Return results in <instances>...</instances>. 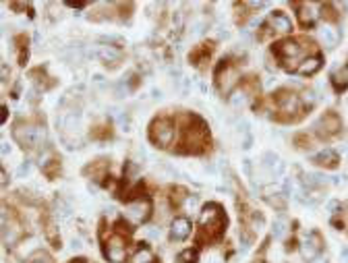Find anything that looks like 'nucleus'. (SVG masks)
<instances>
[{
    "label": "nucleus",
    "mask_w": 348,
    "mask_h": 263,
    "mask_svg": "<svg viewBox=\"0 0 348 263\" xmlns=\"http://www.w3.org/2000/svg\"><path fill=\"white\" fill-rule=\"evenodd\" d=\"M199 222H201V226H203V236L201 238H218L222 234V230H224V214H222V207L220 205H215V203H207L203 207V212H201L199 215Z\"/></svg>",
    "instance_id": "obj_1"
},
{
    "label": "nucleus",
    "mask_w": 348,
    "mask_h": 263,
    "mask_svg": "<svg viewBox=\"0 0 348 263\" xmlns=\"http://www.w3.org/2000/svg\"><path fill=\"white\" fill-rule=\"evenodd\" d=\"M13 137L21 148L37 149L46 143V129L40 125H17L13 131Z\"/></svg>",
    "instance_id": "obj_2"
},
{
    "label": "nucleus",
    "mask_w": 348,
    "mask_h": 263,
    "mask_svg": "<svg viewBox=\"0 0 348 263\" xmlns=\"http://www.w3.org/2000/svg\"><path fill=\"white\" fill-rule=\"evenodd\" d=\"M274 54L282 58V63L286 68H295L300 65V60H303V46L300 42H292V40H284L280 44L274 46Z\"/></svg>",
    "instance_id": "obj_3"
},
{
    "label": "nucleus",
    "mask_w": 348,
    "mask_h": 263,
    "mask_svg": "<svg viewBox=\"0 0 348 263\" xmlns=\"http://www.w3.org/2000/svg\"><path fill=\"white\" fill-rule=\"evenodd\" d=\"M174 125L168 118H156L149 127V139L156 148H168L174 139Z\"/></svg>",
    "instance_id": "obj_4"
},
{
    "label": "nucleus",
    "mask_w": 348,
    "mask_h": 263,
    "mask_svg": "<svg viewBox=\"0 0 348 263\" xmlns=\"http://www.w3.org/2000/svg\"><path fill=\"white\" fill-rule=\"evenodd\" d=\"M215 81H218V87H220L222 94H230L232 87L238 83V73H236V68L230 60L224 58L220 63L218 71H215Z\"/></svg>",
    "instance_id": "obj_5"
},
{
    "label": "nucleus",
    "mask_w": 348,
    "mask_h": 263,
    "mask_svg": "<svg viewBox=\"0 0 348 263\" xmlns=\"http://www.w3.org/2000/svg\"><path fill=\"white\" fill-rule=\"evenodd\" d=\"M274 102L280 106L282 112H286V116H284L282 120H295L292 112H298V110H300V99H298V96L292 94V91H288V89L276 91V94H274Z\"/></svg>",
    "instance_id": "obj_6"
},
{
    "label": "nucleus",
    "mask_w": 348,
    "mask_h": 263,
    "mask_svg": "<svg viewBox=\"0 0 348 263\" xmlns=\"http://www.w3.org/2000/svg\"><path fill=\"white\" fill-rule=\"evenodd\" d=\"M127 220L131 224H143L145 220L151 215V203L148 199H135V201H131V203L127 205Z\"/></svg>",
    "instance_id": "obj_7"
},
{
    "label": "nucleus",
    "mask_w": 348,
    "mask_h": 263,
    "mask_svg": "<svg viewBox=\"0 0 348 263\" xmlns=\"http://www.w3.org/2000/svg\"><path fill=\"white\" fill-rule=\"evenodd\" d=\"M315 129H317V133H319L321 137H331V135L340 133V129H342V120H340V116H338V114H334V112H326L319 120H317Z\"/></svg>",
    "instance_id": "obj_8"
},
{
    "label": "nucleus",
    "mask_w": 348,
    "mask_h": 263,
    "mask_svg": "<svg viewBox=\"0 0 348 263\" xmlns=\"http://www.w3.org/2000/svg\"><path fill=\"white\" fill-rule=\"evenodd\" d=\"M106 257L112 263H122L127 259V247L120 236H112L106 241Z\"/></svg>",
    "instance_id": "obj_9"
},
{
    "label": "nucleus",
    "mask_w": 348,
    "mask_h": 263,
    "mask_svg": "<svg viewBox=\"0 0 348 263\" xmlns=\"http://www.w3.org/2000/svg\"><path fill=\"white\" fill-rule=\"evenodd\" d=\"M321 249H323V238H321V234H317V232H311L303 241V245H300V253H303V257L307 261L315 259Z\"/></svg>",
    "instance_id": "obj_10"
},
{
    "label": "nucleus",
    "mask_w": 348,
    "mask_h": 263,
    "mask_svg": "<svg viewBox=\"0 0 348 263\" xmlns=\"http://www.w3.org/2000/svg\"><path fill=\"white\" fill-rule=\"evenodd\" d=\"M98 56L108 66H118V63L122 60V50L114 44H99L98 46Z\"/></svg>",
    "instance_id": "obj_11"
},
{
    "label": "nucleus",
    "mask_w": 348,
    "mask_h": 263,
    "mask_svg": "<svg viewBox=\"0 0 348 263\" xmlns=\"http://www.w3.org/2000/svg\"><path fill=\"white\" fill-rule=\"evenodd\" d=\"M267 27L272 32H280V33H288L292 32V21L288 19V15L282 13V11H274L267 19Z\"/></svg>",
    "instance_id": "obj_12"
},
{
    "label": "nucleus",
    "mask_w": 348,
    "mask_h": 263,
    "mask_svg": "<svg viewBox=\"0 0 348 263\" xmlns=\"http://www.w3.org/2000/svg\"><path fill=\"white\" fill-rule=\"evenodd\" d=\"M191 234V222L187 218H174L170 224V238L172 241H184Z\"/></svg>",
    "instance_id": "obj_13"
},
{
    "label": "nucleus",
    "mask_w": 348,
    "mask_h": 263,
    "mask_svg": "<svg viewBox=\"0 0 348 263\" xmlns=\"http://www.w3.org/2000/svg\"><path fill=\"white\" fill-rule=\"evenodd\" d=\"M338 153L336 151H331V149H323L321 153H317V156L313 158V164L315 166H321V168H328V170H334L338 166Z\"/></svg>",
    "instance_id": "obj_14"
},
{
    "label": "nucleus",
    "mask_w": 348,
    "mask_h": 263,
    "mask_svg": "<svg viewBox=\"0 0 348 263\" xmlns=\"http://www.w3.org/2000/svg\"><path fill=\"white\" fill-rule=\"evenodd\" d=\"M319 68H321V58L319 56H307V58L300 60V65L297 66V73L307 77V75L317 73Z\"/></svg>",
    "instance_id": "obj_15"
},
{
    "label": "nucleus",
    "mask_w": 348,
    "mask_h": 263,
    "mask_svg": "<svg viewBox=\"0 0 348 263\" xmlns=\"http://www.w3.org/2000/svg\"><path fill=\"white\" fill-rule=\"evenodd\" d=\"M21 236V228L17 224H9V220H2V241L4 245H15Z\"/></svg>",
    "instance_id": "obj_16"
},
{
    "label": "nucleus",
    "mask_w": 348,
    "mask_h": 263,
    "mask_svg": "<svg viewBox=\"0 0 348 263\" xmlns=\"http://www.w3.org/2000/svg\"><path fill=\"white\" fill-rule=\"evenodd\" d=\"M298 6V19L305 27H313L315 25V19H317V13H315V6L313 4H297Z\"/></svg>",
    "instance_id": "obj_17"
},
{
    "label": "nucleus",
    "mask_w": 348,
    "mask_h": 263,
    "mask_svg": "<svg viewBox=\"0 0 348 263\" xmlns=\"http://www.w3.org/2000/svg\"><path fill=\"white\" fill-rule=\"evenodd\" d=\"M212 52H214V44L212 42L210 44H201V48L193 50L189 58H191L193 65H203L205 60H207V56H212Z\"/></svg>",
    "instance_id": "obj_18"
},
{
    "label": "nucleus",
    "mask_w": 348,
    "mask_h": 263,
    "mask_svg": "<svg viewBox=\"0 0 348 263\" xmlns=\"http://www.w3.org/2000/svg\"><path fill=\"white\" fill-rule=\"evenodd\" d=\"M321 40L323 44H326V48H334V46H338L340 42V32L336 27H326V29H321Z\"/></svg>",
    "instance_id": "obj_19"
},
{
    "label": "nucleus",
    "mask_w": 348,
    "mask_h": 263,
    "mask_svg": "<svg viewBox=\"0 0 348 263\" xmlns=\"http://www.w3.org/2000/svg\"><path fill=\"white\" fill-rule=\"evenodd\" d=\"M32 77L35 79V83L40 85V89H50L52 85H54V81L50 79L48 75H46V71H42V68H35V71L32 73Z\"/></svg>",
    "instance_id": "obj_20"
},
{
    "label": "nucleus",
    "mask_w": 348,
    "mask_h": 263,
    "mask_svg": "<svg viewBox=\"0 0 348 263\" xmlns=\"http://www.w3.org/2000/svg\"><path fill=\"white\" fill-rule=\"evenodd\" d=\"M131 263H153V253L148 249V247H141V249L133 255Z\"/></svg>",
    "instance_id": "obj_21"
},
{
    "label": "nucleus",
    "mask_w": 348,
    "mask_h": 263,
    "mask_svg": "<svg viewBox=\"0 0 348 263\" xmlns=\"http://www.w3.org/2000/svg\"><path fill=\"white\" fill-rule=\"evenodd\" d=\"M46 238L50 241V245L54 247V249H58L60 247V236H58L56 226H54L52 222H46Z\"/></svg>",
    "instance_id": "obj_22"
},
{
    "label": "nucleus",
    "mask_w": 348,
    "mask_h": 263,
    "mask_svg": "<svg viewBox=\"0 0 348 263\" xmlns=\"http://www.w3.org/2000/svg\"><path fill=\"white\" fill-rule=\"evenodd\" d=\"M106 168H108V160H98V162H94V164H89L87 168H85V174H96V176H104Z\"/></svg>",
    "instance_id": "obj_23"
},
{
    "label": "nucleus",
    "mask_w": 348,
    "mask_h": 263,
    "mask_svg": "<svg viewBox=\"0 0 348 263\" xmlns=\"http://www.w3.org/2000/svg\"><path fill=\"white\" fill-rule=\"evenodd\" d=\"M331 83H334L336 91L346 89V87H348V73H346V71H338V73H334V77H331Z\"/></svg>",
    "instance_id": "obj_24"
},
{
    "label": "nucleus",
    "mask_w": 348,
    "mask_h": 263,
    "mask_svg": "<svg viewBox=\"0 0 348 263\" xmlns=\"http://www.w3.org/2000/svg\"><path fill=\"white\" fill-rule=\"evenodd\" d=\"M91 137L98 139V141H104V139H110V137H112V129H110V127H106V125L96 127V129H91Z\"/></svg>",
    "instance_id": "obj_25"
},
{
    "label": "nucleus",
    "mask_w": 348,
    "mask_h": 263,
    "mask_svg": "<svg viewBox=\"0 0 348 263\" xmlns=\"http://www.w3.org/2000/svg\"><path fill=\"white\" fill-rule=\"evenodd\" d=\"M319 11H321V17L326 21H338V13H336V9L331 4H321Z\"/></svg>",
    "instance_id": "obj_26"
},
{
    "label": "nucleus",
    "mask_w": 348,
    "mask_h": 263,
    "mask_svg": "<svg viewBox=\"0 0 348 263\" xmlns=\"http://www.w3.org/2000/svg\"><path fill=\"white\" fill-rule=\"evenodd\" d=\"M170 199H172V203H176V205L184 203V199H187V195H184V189H181V187L170 189Z\"/></svg>",
    "instance_id": "obj_27"
},
{
    "label": "nucleus",
    "mask_w": 348,
    "mask_h": 263,
    "mask_svg": "<svg viewBox=\"0 0 348 263\" xmlns=\"http://www.w3.org/2000/svg\"><path fill=\"white\" fill-rule=\"evenodd\" d=\"M243 91L245 94H257L259 91V83H257V79H255V77H249V79H247L245 83H243Z\"/></svg>",
    "instance_id": "obj_28"
},
{
    "label": "nucleus",
    "mask_w": 348,
    "mask_h": 263,
    "mask_svg": "<svg viewBox=\"0 0 348 263\" xmlns=\"http://www.w3.org/2000/svg\"><path fill=\"white\" fill-rule=\"evenodd\" d=\"M295 143L298 145L300 149H311L313 148V141H311V137H309V135H297Z\"/></svg>",
    "instance_id": "obj_29"
},
{
    "label": "nucleus",
    "mask_w": 348,
    "mask_h": 263,
    "mask_svg": "<svg viewBox=\"0 0 348 263\" xmlns=\"http://www.w3.org/2000/svg\"><path fill=\"white\" fill-rule=\"evenodd\" d=\"M184 207H187L189 212H195L199 207V197L197 195H187V199H184Z\"/></svg>",
    "instance_id": "obj_30"
},
{
    "label": "nucleus",
    "mask_w": 348,
    "mask_h": 263,
    "mask_svg": "<svg viewBox=\"0 0 348 263\" xmlns=\"http://www.w3.org/2000/svg\"><path fill=\"white\" fill-rule=\"evenodd\" d=\"M56 212H58V215H63V218H68V215H71V207H68L63 199H58L56 201Z\"/></svg>",
    "instance_id": "obj_31"
},
{
    "label": "nucleus",
    "mask_w": 348,
    "mask_h": 263,
    "mask_svg": "<svg viewBox=\"0 0 348 263\" xmlns=\"http://www.w3.org/2000/svg\"><path fill=\"white\" fill-rule=\"evenodd\" d=\"M44 170H46V174H48V176H50V179H54V176H56V174H58V170H60V162H56V160H52V164H50V166H46Z\"/></svg>",
    "instance_id": "obj_32"
},
{
    "label": "nucleus",
    "mask_w": 348,
    "mask_h": 263,
    "mask_svg": "<svg viewBox=\"0 0 348 263\" xmlns=\"http://www.w3.org/2000/svg\"><path fill=\"white\" fill-rule=\"evenodd\" d=\"M32 263H54V261H52L50 255H46V253L40 251V253H35L32 257Z\"/></svg>",
    "instance_id": "obj_33"
},
{
    "label": "nucleus",
    "mask_w": 348,
    "mask_h": 263,
    "mask_svg": "<svg viewBox=\"0 0 348 263\" xmlns=\"http://www.w3.org/2000/svg\"><path fill=\"white\" fill-rule=\"evenodd\" d=\"M179 259H181V263H195L197 261V255L193 253V251H184V253L179 255Z\"/></svg>",
    "instance_id": "obj_34"
},
{
    "label": "nucleus",
    "mask_w": 348,
    "mask_h": 263,
    "mask_svg": "<svg viewBox=\"0 0 348 263\" xmlns=\"http://www.w3.org/2000/svg\"><path fill=\"white\" fill-rule=\"evenodd\" d=\"M284 230H286V224H284V220H278V222H274V234H276V236L284 234Z\"/></svg>",
    "instance_id": "obj_35"
},
{
    "label": "nucleus",
    "mask_w": 348,
    "mask_h": 263,
    "mask_svg": "<svg viewBox=\"0 0 348 263\" xmlns=\"http://www.w3.org/2000/svg\"><path fill=\"white\" fill-rule=\"evenodd\" d=\"M245 96H247V94H245V91H243V94H236L234 98H230V102H232V104H234V106H241V104H245V99H247Z\"/></svg>",
    "instance_id": "obj_36"
},
{
    "label": "nucleus",
    "mask_w": 348,
    "mask_h": 263,
    "mask_svg": "<svg viewBox=\"0 0 348 263\" xmlns=\"http://www.w3.org/2000/svg\"><path fill=\"white\" fill-rule=\"evenodd\" d=\"M264 160H265V164H267V166H274V168H276V164H278V158L274 156V153H265Z\"/></svg>",
    "instance_id": "obj_37"
},
{
    "label": "nucleus",
    "mask_w": 348,
    "mask_h": 263,
    "mask_svg": "<svg viewBox=\"0 0 348 263\" xmlns=\"http://www.w3.org/2000/svg\"><path fill=\"white\" fill-rule=\"evenodd\" d=\"M116 228H118L120 234H131V226H129V224H125V222H118V224H116Z\"/></svg>",
    "instance_id": "obj_38"
},
{
    "label": "nucleus",
    "mask_w": 348,
    "mask_h": 263,
    "mask_svg": "<svg viewBox=\"0 0 348 263\" xmlns=\"http://www.w3.org/2000/svg\"><path fill=\"white\" fill-rule=\"evenodd\" d=\"M29 168H32V164H29V162H23V164L19 166V170H17V174L19 176H25L29 172Z\"/></svg>",
    "instance_id": "obj_39"
},
{
    "label": "nucleus",
    "mask_w": 348,
    "mask_h": 263,
    "mask_svg": "<svg viewBox=\"0 0 348 263\" xmlns=\"http://www.w3.org/2000/svg\"><path fill=\"white\" fill-rule=\"evenodd\" d=\"M148 238H151V241H158V238H160V230L158 228H149L148 230Z\"/></svg>",
    "instance_id": "obj_40"
},
{
    "label": "nucleus",
    "mask_w": 348,
    "mask_h": 263,
    "mask_svg": "<svg viewBox=\"0 0 348 263\" xmlns=\"http://www.w3.org/2000/svg\"><path fill=\"white\" fill-rule=\"evenodd\" d=\"M309 263H328V259H326V257H321V255H317V257H315V259H311Z\"/></svg>",
    "instance_id": "obj_41"
},
{
    "label": "nucleus",
    "mask_w": 348,
    "mask_h": 263,
    "mask_svg": "<svg viewBox=\"0 0 348 263\" xmlns=\"http://www.w3.org/2000/svg\"><path fill=\"white\" fill-rule=\"evenodd\" d=\"M6 182H9V176H6V170H2V187H6Z\"/></svg>",
    "instance_id": "obj_42"
},
{
    "label": "nucleus",
    "mask_w": 348,
    "mask_h": 263,
    "mask_svg": "<svg viewBox=\"0 0 348 263\" xmlns=\"http://www.w3.org/2000/svg\"><path fill=\"white\" fill-rule=\"evenodd\" d=\"M2 156H9V143H2Z\"/></svg>",
    "instance_id": "obj_43"
},
{
    "label": "nucleus",
    "mask_w": 348,
    "mask_h": 263,
    "mask_svg": "<svg viewBox=\"0 0 348 263\" xmlns=\"http://www.w3.org/2000/svg\"><path fill=\"white\" fill-rule=\"evenodd\" d=\"M342 257H344V261L348 263V247H346V249H342Z\"/></svg>",
    "instance_id": "obj_44"
},
{
    "label": "nucleus",
    "mask_w": 348,
    "mask_h": 263,
    "mask_svg": "<svg viewBox=\"0 0 348 263\" xmlns=\"http://www.w3.org/2000/svg\"><path fill=\"white\" fill-rule=\"evenodd\" d=\"M83 261H85V259H75V263H83Z\"/></svg>",
    "instance_id": "obj_45"
},
{
    "label": "nucleus",
    "mask_w": 348,
    "mask_h": 263,
    "mask_svg": "<svg viewBox=\"0 0 348 263\" xmlns=\"http://www.w3.org/2000/svg\"><path fill=\"white\" fill-rule=\"evenodd\" d=\"M257 263H264V259H257Z\"/></svg>",
    "instance_id": "obj_46"
}]
</instances>
